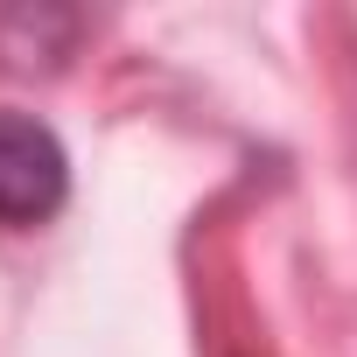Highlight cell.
<instances>
[{
  "label": "cell",
  "instance_id": "cell-1",
  "mask_svg": "<svg viewBox=\"0 0 357 357\" xmlns=\"http://www.w3.org/2000/svg\"><path fill=\"white\" fill-rule=\"evenodd\" d=\"M70 197V154L36 112H0V231H36Z\"/></svg>",
  "mask_w": 357,
  "mask_h": 357
}]
</instances>
